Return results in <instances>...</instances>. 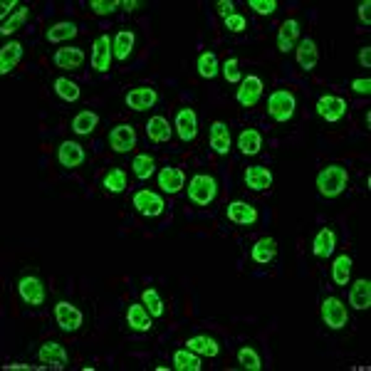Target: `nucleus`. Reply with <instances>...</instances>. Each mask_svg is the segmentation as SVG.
Wrapping results in <instances>:
<instances>
[{
  "instance_id": "nucleus-1",
  "label": "nucleus",
  "mask_w": 371,
  "mask_h": 371,
  "mask_svg": "<svg viewBox=\"0 0 371 371\" xmlns=\"http://www.w3.org/2000/svg\"><path fill=\"white\" fill-rule=\"evenodd\" d=\"M349 186V171L347 166L342 164H330L324 166L322 171L317 173V191L324 198H336L342 196Z\"/></svg>"
},
{
  "instance_id": "nucleus-2",
  "label": "nucleus",
  "mask_w": 371,
  "mask_h": 371,
  "mask_svg": "<svg viewBox=\"0 0 371 371\" xmlns=\"http://www.w3.org/2000/svg\"><path fill=\"white\" fill-rule=\"evenodd\" d=\"M218 198V181L211 173H196L189 181V200L193 206L206 208Z\"/></svg>"
},
{
  "instance_id": "nucleus-3",
  "label": "nucleus",
  "mask_w": 371,
  "mask_h": 371,
  "mask_svg": "<svg viewBox=\"0 0 371 371\" xmlns=\"http://www.w3.org/2000/svg\"><path fill=\"white\" fill-rule=\"evenodd\" d=\"M297 99L289 89H275L270 97H267V114H270L272 122L285 124L295 117Z\"/></svg>"
},
{
  "instance_id": "nucleus-4",
  "label": "nucleus",
  "mask_w": 371,
  "mask_h": 371,
  "mask_svg": "<svg viewBox=\"0 0 371 371\" xmlns=\"http://www.w3.org/2000/svg\"><path fill=\"white\" fill-rule=\"evenodd\" d=\"M18 295L28 307H42L48 300V289H45V283H42L40 275L25 272V275L18 277Z\"/></svg>"
},
{
  "instance_id": "nucleus-5",
  "label": "nucleus",
  "mask_w": 371,
  "mask_h": 371,
  "mask_svg": "<svg viewBox=\"0 0 371 371\" xmlns=\"http://www.w3.org/2000/svg\"><path fill=\"white\" fill-rule=\"evenodd\" d=\"M322 322L330 327V330H344L349 324V310L336 295L324 297L322 302Z\"/></svg>"
},
{
  "instance_id": "nucleus-6",
  "label": "nucleus",
  "mask_w": 371,
  "mask_h": 371,
  "mask_svg": "<svg viewBox=\"0 0 371 371\" xmlns=\"http://www.w3.org/2000/svg\"><path fill=\"white\" fill-rule=\"evenodd\" d=\"M55 322H57V327L62 332H67V334H72V332H79L84 324V314L82 310H77L72 302L67 300H59L57 305H55Z\"/></svg>"
},
{
  "instance_id": "nucleus-7",
  "label": "nucleus",
  "mask_w": 371,
  "mask_h": 371,
  "mask_svg": "<svg viewBox=\"0 0 371 371\" xmlns=\"http://www.w3.org/2000/svg\"><path fill=\"white\" fill-rule=\"evenodd\" d=\"M112 59H114V37L109 32H102L95 40V45H92V67H95V72L104 75L112 67Z\"/></svg>"
},
{
  "instance_id": "nucleus-8",
  "label": "nucleus",
  "mask_w": 371,
  "mask_h": 371,
  "mask_svg": "<svg viewBox=\"0 0 371 371\" xmlns=\"http://www.w3.org/2000/svg\"><path fill=\"white\" fill-rule=\"evenodd\" d=\"M131 206L136 208V213H142V216H146V218H159L161 213H164V208H166V200L161 198L159 193H153V191L142 189V191H136L134 193Z\"/></svg>"
},
{
  "instance_id": "nucleus-9",
  "label": "nucleus",
  "mask_w": 371,
  "mask_h": 371,
  "mask_svg": "<svg viewBox=\"0 0 371 371\" xmlns=\"http://www.w3.org/2000/svg\"><path fill=\"white\" fill-rule=\"evenodd\" d=\"M263 92H265V84H263V79H260L258 75H247L245 79L240 82V87H238L236 99H238V104H240L242 109H253V106L263 99Z\"/></svg>"
},
{
  "instance_id": "nucleus-10",
  "label": "nucleus",
  "mask_w": 371,
  "mask_h": 371,
  "mask_svg": "<svg viewBox=\"0 0 371 371\" xmlns=\"http://www.w3.org/2000/svg\"><path fill=\"white\" fill-rule=\"evenodd\" d=\"M349 112V104L344 97H336V95H324L317 99V114L324 119V122L336 124L342 122Z\"/></svg>"
},
{
  "instance_id": "nucleus-11",
  "label": "nucleus",
  "mask_w": 371,
  "mask_h": 371,
  "mask_svg": "<svg viewBox=\"0 0 371 371\" xmlns=\"http://www.w3.org/2000/svg\"><path fill=\"white\" fill-rule=\"evenodd\" d=\"M136 129L131 124H117L112 131H109V146H112L114 153H129L136 149Z\"/></svg>"
},
{
  "instance_id": "nucleus-12",
  "label": "nucleus",
  "mask_w": 371,
  "mask_h": 371,
  "mask_svg": "<svg viewBox=\"0 0 371 371\" xmlns=\"http://www.w3.org/2000/svg\"><path fill=\"white\" fill-rule=\"evenodd\" d=\"M225 218L236 225H255L260 220V213H258V208H255L253 203H247V200H233V203H228V208H225Z\"/></svg>"
},
{
  "instance_id": "nucleus-13",
  "label": "nucleus",
  "mask_w": 371,
  "mask_h": 371,
  "mask_svg": "<svg viewBox=\"0 0 371 371\" xmlns=\"http://www.w3.org/2000/svg\"><path fill=\"white\" fill-rule=\"evenodd\" d=\"M159 102V92L153 87H134L131 92L124 95V104L134 109V112H146V109H153Z\"/></svg>"
},
{
  "instance_id": "nucleus-14",
  "label": "nucleus",
  "mask_w": 371,
  "mask_h": 371,
  "mask_svg": "<svg viewBox=\"0 0 371 371\" xmlns=\"http://www.w3.org/2000/svg\"><path fill=\"white\" fill-rule=\"evenodd\" d=\"M173 126H176V134L181 142H193L196 136H198V117H196V112L191 106L178 109Z\"/></svg>"
},
{
  "instance_id": "nucleus-15",
  "label": "nucleus",
  "mask_w": 371,
  "mask_h": 371,
  "mask_svg": "<svg viewBox=\"0 0 371 371\" xmlns=\"http://www.w3.org/2000/svg\"><path fill=\"white\" fill-rule=\"evenodd\" d=\"M272 181H275V178H272V171L263 164L247 166L245 173H242V183H245L250 191H267L272 186Z\"/></svg>"
},
{
  "instance_id": "nucleus-16",
  "label": "nucleus",
  "mask_w": 371,
  "mask_h": 371,
  "mask_svg": "<svg viewBox=\"0 0 371 371\" xmlns=\"http://www.w3.org/2000/svg\"><path fill=\"white\" fill-rule=\"evenodd\" d=\"M186 186V173L178 166H164L159 171V189L169 196H176Z\"/></svg>"
},
{
  "instance_id": "nucleus-17",
  "label": "nucleus",
  "mask_w": 371,
  "mask_h": 371,
  "mask_svg": "<svg viewBox=\"0 0 371 371\" xmlns=\"http://www.w3.org/2000/svg\"><path fill=\"white\" fill-rule=\"evenodd\" d=\"M186 349L196 352L200 359H203V356H206V359H216L220 354L218 339L211 334H196V336H191V339H186Z\"/></svg>"
},
{
  "instance_id": "nucleus-18",
  "label": "nucleus",
  "mask_w": 371,
  "mask_h": 371,
  "mask_svg": "<svg viewBox=\"0 0 371 371\" xmlns=\"http://www.w3.org/2000/svg\"><path fill=\"white\" fill-rule=\"evenodd\" d=\"M84 159H87V153H84L82 144L62 142L57 146V161H59V166H65V169H77V166L84 164Z\"/></svg>"
},
{
  "instance_id": "nucleus-19",
  "label": "nucleus",
  "mask_w": 371,
  "mask_h": 371,
  "mask_svg": "<svg viewBox=\"0 0 371 371\" xmlns=\"http://www.w3.org/2000/svg\"><path fill=\"white\" fill-rule=\"evenodd\" d=\"M37 359H40L42 364H50V366L62 369V366L70 364V354H67V349L59 342H45L40 347V352H37Z\"/></svg>"
},
{
  "instance_id": "nucleus-20",
  "label": "nucleus",
  "mask_w": 371,
  "mask_h": 371,
  "mask_svg": "<svg viewBox=\"0 0 371 371\" xmlns=\"http://www.w3.org/2000/svg\"><path fill=\"white\" fill-rule=\"evenodd\" d=\"M295 57H297V65L302 67L305 72L314 70L319 62V50H317V42L312 37H302L300 45L295 48Z\"/></svg>"
},
{
  "instance_id": "nucleus-21",
  "label": "nucleus",
  "mask_w": 371,
  "mask_h": 371,
  "mask_svg": "<svg viewBox=\"0 0 371 371\" xmlns=\"http://www.w3.org/2000/svg\"><path fill=\"white\" fill-rule=\"evenodd\" d=\"M297 40H300V23L295 18L285 20L280 25V30H277V50L280 53H292Z\"/></svg>"
},
{
  "instance_id": "nucleus-22",
  "label": "nucleus",
  "mask_w": 371,
  "mask_h": 371,
  "mask_svg": "<svg viewBox=\"0 0 371 371\" xmlns=\"http://www.w3.org/2000/svg\"><path fill=\"white\" fill-rule=\"evenodd\" d=\"M230 146H233V139H230V129L225 122H213L211 124V149L218 156H228Z\"/></svg>"
},
{
  "instance_id": "nucleus-23",
  "label": "nucleus",
  "mask_w": 371,
  "mask_h": 371,
  "mask_svg": "<svg viewBox=\"0 0 371 371\" xmlns=\"http://www.w3.org/2000/svg\"><path fill=\"white\" fill-rule=\"evenodd\" d=\"M126 324H129V330H134V332L151 330V312L146 310L144 302H136V305L126 307Z\"/></svg>"
},
{
  "instance_id": "nucleus-24",
  "label": "nucleus",
  "mask_w": 371,
  "mask_h": 371,
  "mask_svg": "<svg viewBox=\"0 0 371 371\" xmlns=\"http://www.w3.org/2000/svg\"><path fill=\"white\" fill-rule=\"evenodd\" d=\"M334 247H336V233H334V230H332V228L317 230V236H314V240H312V253H314V258H319V260L332 258Z\"/></svg>"
},
{
  "instance_id": "nucleus-25",
  "label": "nucleus",
  "mask_w": 371,
  "mask_h": 371,
  "mask_svg": "<svg viewBox=\"0 0 371 371\" xmlns=\"http://www.w3.org/2000/svg\"><path fill=\"white\" fill-rule=\"evenodd\" d=\"M53 62L59 70H79L84 62V53L79 48H59L53 55Z\"/></svg>"
},
{
  "instance_id": "nucleus-26",
  "label": "nucleus",
  "mask_w": 371,
  "mask_h": 371,
  "mask_svg": "<svg viewBox=\"0 0 371 371\" xmlns=\"http://www.w3.org/2000/svg\"><path fill=\"white\" fill-rule=\"evenodd\" d=\"M275 255H277V240L272 236L260 238V240L253 245V250H250V258H253V263H258V265H267V263H272Z\"/></svg>"
},
{
  "instance_id": "nucleus-27",
  "label": "nucleus",
  "mask_w": 371,
  "mask_h": 371,
  "mask_svg": "<svg viewBox=\"0 0 371 371\" xmlns=\"http://www.w3.org/2000/svg\"><path fill=\"white\" fill-rule=\"evenodd\" d=\"M134 45H136V35L131 30L122 28L117 35H114V59L126 62V59L131 57V53H134Z\"/></svg>"
},
{
  "instance_id": "nucleus-28",
  "label": "nucleus",
  "mask_w": 371,
  "mask_h": 371,
  "mask_svg": "<svg viewBox=\"0 0 371 371\" xmlns=\"http://www.w3.org/2000/svg\"><path fill=\"white\" fill-rule=\"evenodd\" d=\"M349 305L354 307V310H369L371 307V283L369 280H356V283L352 285V289H349Z\"/></svg>"
},
{
  "instance_id": "nucleus-29",
  "label": "nucleus",
  "mask_w": 371,
  "mask_h": 371,
  "mask_svg": "<svg viewBox=\"0 0 371 371\" xmlns=\"http://www.w3.org/2000/svg\"><path fill=\"white\" fill-rule=\"evenodd\" d=\"M23 59V45L20 42H8L0 50V75H8L20 65Z\"/></svg>"
},
{
  "instance_id": "nucleus-30",
  "label": "nucleus",
  "mask_w": 371,
  "mask_h": 371,
  "mask_svg": "<svg viewBox=\"0 0 371 371\" xmlns=\"http://www.w3.org/2000/svg\"><path fill=\"white\" fill-rule=\"evenodd\" d=\"M146 136L153 144H166L171 139V124L166 117H151L146 122Z\"/></svg>"
},
{
  "instance_id": "nucleus-31",
  "label": "nucleus",
  "mask_w": 371,
  "mask_h": 371,
  "mask_svg": "<svg viewBox=\"0 0 371 371\" xmlns=\"http://www.w3.org/2000/svg\"><path fill=\"white\" fill-rule=\"evenodd\" d=\"M238 149L245 156H258L263 151V134L258 129H242L238 136Z\"/></svg>"
},
{
  "instance_id": "nucleus-32",
  "label": "nucleus",
  "mask_w": 371,
  "mask_h": 371,
  "mask_svg": "<svg viewBox=\"0 0 371 371\" xmlns=\"http://www.w3.org/2000/svg\"><path fill=\"white\" fill-rule=\"evenodd\" d=\"M99 126V114L97 112H89V109H84V112L75 114V119H72V131L79 136H89L92 131Z\"/></svg>"
},
{
  "instance_id": "nucleus-33",
  "label": "nucleus",
  "mask_w": 371,
  "mask_h": 371,
  "mask_svg": "<svg viewBox=\"0 0 371 371\" xmlns=\"http://www.w3.org/2000/svg\"><path fill=\"white\" fill-rule=\"evenodd\" d=\"M77 25L72 23V20H62V23H55L53 28H48V32H45V37H48V42H53V45H59V42H67L72 40V37H77Z\"/></svg>"
},
{
  "instance_id": "nucleus-34",
  "label": "nucleus",
  "mask_w": 371,
  "mask_h": 371,
  "mask_svg": "<svg viewBox=\"0 0 371 371\" xmlns=\"http://www.w3.org/2000/svg\"><path fill=\"white\" fill-rule=\"evenodd\" d=\"M102 186H104L106 193H122V191H126V186H129V178H126V171L124 169H109V171L104 173V178H102Z\"/></svg>"
},
{
  "instance_id": "nucleus-35",
  "label": "nucleus",
  "mask_w": 371,
  "mask_h": 371,
  "mask_svg": "<svg viewBox=\"0 0 371 371\" xmlns=\"http://www.w3.org/2000/svg\"><path fill=\"white\" fill-rule=\"evenodd\" d=\"M173 369L176 371H200L203 364H200V356L191 349H176L173 352Z\"/></svg>"
},
{
  "instance_id": "nucleus-36",
  "label": "nucleus",
  "mask_w": 371,
  "mask_h": 371,
  "mask_svg": "<svg viewBox=\"0 0 371 371\" xmlns=\"http://www.w3.org/2000/svg\"><path fill=\"white\" fill-rule=\"evenodd\" d=\"M352 258L349 255H339V258L334 260V265H332V280H334L336 287H344V285H349V280H352Z\"/></svg>"
},
{
  "instance_id": "nucleus-37",
  "label": "nucleus",
  "mask_w": 371,
  "mask_h": 371,
  "mask_svg": "<svg viewBox=\"0 0 371 371\" xmlns=\"http://www.w3.org/2000/svg\"><path fill=\"white\" fill-rule=\"evenodd\" d=\"M131 171H134V176L139 178V181H149V178L156 173V161H153V156H149V153H139V156H134V161H131Z\"/></svg>"
},
{
  "instance_id": "nucleus-38",
  "label": "nucleus",
  "mask_w": 371,
  "mask_h": 371,
  "mask_svg": "<svg viewBox=\"0 0 371 371\" xmlns=\"http://www.w3.org/2000/svg\"><path fill=\"white\" fill-rule=\"evenodd\" d=\"M55 95L65 102H77L79 97H82V89H79V84H77L75 79L57 77V79H55Z\"/></svg>"
},
{
  "instance_id": "nucleus-39",
  "label": "nucleus",
  "mask_w": 371,
  "mask_h": 371,
  "mask_svg": "<svg viewBox=\"0 0 371 371\" xmlns=\"http://www.w3.org/2000/svg\"><path fill=\"white\" fill-rule=\"evenodd\" d=\"M196 67H198V75L203 77V79H213V77L220 72L218 55H216V53H200Z\"/></svg>"
},
{
  "instance_id": "nucleus-40",
  "label": "nucleus",
  "mask_w": 371,
  "mask_h": 371,
  "mask_svg": "<svg viewBox=\"0 0 371 371\" xmlns=\"http://www.w3.org/2000/svg\"><path fill=\"white\" fill-rule=\"evenodd\" d=\"M30 18V8L28 6H23V8H18V10L12 12L10 18L6 20V23H3V28H0V32H3V35H12V32H18L20 28H23L25 25V20Z\"/></svg>"
},
{
  "instance_id": "nucleus-41",
  "label": "nucleus",
  "mask_w": 371,
  "mask_h": 371,
  "mask_svg": "<svg viewBox=\"0 0 371 371\" xmlns=\"http://www.w3.org/2000/svg\"><path fill=\"white\" fill-rule=\"evenodd\" d=\"M238 364H240V369H247V371L263 369V359H260V354L255 352L253 347L238 349Z\"/></svg>"
},
{
  "instance_id": "nucleus-42",
  "label": "nucleus",
  "mask_w": 371,
  "mask_h": 371,
  "mask_svg": "<svg viewBox=\"0 0 371 371\" xmlns=\"http://www.w3.org/2000/svg\"><path fill=\"white\" fill-rule=\"evenodd\" d=\"M142 302L146 305V310L151 312V317H156V319L164 317V300H161V295L153 287L144 289V292H142Z\"/></svg>"
},
{
  "instance_id": "nucleus-43",
  "label": "nucleus",
  "mask_w": 371,
  "mask_h": 371,
  "mask_svg": "<svg viewBox=\"0 0 371 371\" xmlns=\"http://www.w3.org/2000/svg\"><path fill=\"white\" fill-rule=\"evenodd\" d=\"M220 72H223L225 82H230V84H240L242 82L240 62H238V57H228V59H225V65H220Z\"/></svg>"
},
{
  "instance_id": "nucleus-44",
  "label": "nucleus",
  "mask_w": 371,
  "mask_h": 371,
  "mask_svg": "<svg viewBox=\"0 0 371 371\" xmlns=\"http://www.w3.org/2000/svg\"><path fill=\"white\" fill-rule=\"evenodd\" d=\"M119 8H122L119 0H92L89 3V10L95 12V15H114Z\"/></svg>"
},
{
  "instance_id": "nucleus-45",
  "label": "nucleus",
  "mask_w": 371,
  "mask_h": 371,
  "mask_svg": "<svg viewBox=\"0 0 371 371\" xmlns=\"http://www.w3.org/2000/svg\"><path fill=\"white\" fill-rule=\"evenodd\" d=\"M247 8H253L258 15H272L277 10V0H250Z\"/></svg>"
},
{
  "instance_id": "nucleus-46",
  "label": "nucleus",
  "mask_w": 371,
  "mask_h": 371,
  "mask_svg": "<svg viewBox=\"0 0 371 371\" xmlns=\"http://www.w3.org/2000/svg\"><path fill=\"white\" fill-rule=\"evenodd\" d=\"M223 23H225V28H228L230 32H245V30H247V20H245V15H238V12L228 15V18H225Z\"/></svg>"
},
{
  "instance_id": "nucleus-47",
  "label": "nucleus",
  "mask_w": 371,
  "mask_h": 371,
  "mask_svg": "<svg viewBox=\"0 0 371 371\" xmlns=\"http://www.w3.org/2000/svg\"><path fill=\"white\" fill-rule=\"evenodd\" d=\"M352 89L356 92V95L369 97L371 95V79H369V77H359V79H354V82H352Z\"/></svg>"
},
{
  "instance_id": "nucleus-48",
  "label": "nucleus",
  "mask_w": 371,
  "mask_h": 371,
  "mask_svg": "<svg viewBox=\"0 0 371 371\" xmlns=\"http://www.w3.org/2000/svg\"><path fill=\"white\" fill-rule=\"evenodd\" d=\"M216 8H218V15L220 18H228V15H233V8H236V3H233V0H218V3H216Z\"/></svg>"
},
{
  "instance_id": "nucleus-49",
  "label": "nucleus",
  "mask_w": 371,
  "mask_h": 371,
  "mask_svg": "<svg viewBox=\"0 0 371 371\" xmlns=\"http://www.w3.org/2000/svg\"><path fill=\"white\" fill-rule=\"evenodd\" d=\"M356 12H359V20H361V23L371 25V0H364V3H359Z\"/></svg>"
},
{
  "instance_id": "nucleus-50",
  "label": "nucleus",
  "mask_w": 371,
  "mask_h": 371,
  "mask_svg": "<svg viewBox=\"0 0 371 371\" xmlns=\"http://www.w3.org/2000/svg\"><path fill=\"white\" fill-rule=\"evenodd\" d=\"M18 6H20L18 0H6V3L0 6V8H3V12H0V15H3V23H6V20L10 18V15H12V10H15V8H18Z\"/></svg>"
},
{
  "instance_id": "nucleus-51",
  "label": "nucleus",
  "mask_w": 371,
  "mask_h": 371,
  "mask_svg": "<svg viewBox=\"0 0 371 371\" xmlns=\"http://www.w3.org/2000/svg\"><path fill=\"white\" fill-rule=\"evenodd\" d=\"M359 65L366 67V70L371 67V48H361V53H359Z\"/></svg>"
},
{
  "instance_id": "nucleus-52",
  "label": "nucleus",
  "mask_w": 371,
  "mask_h": 371,
  "mask_svg": "<svg viewBox=\"0 0 371 371\" xmlns=\"http://www.w3.org/2000/svg\"><path fill=\"white\" fill-rule=\"evenodd\" d=\"M122 8L126 12H134V10H139V8H142V3H139V0H124Z\"/></svg>"
}]
</instances>
